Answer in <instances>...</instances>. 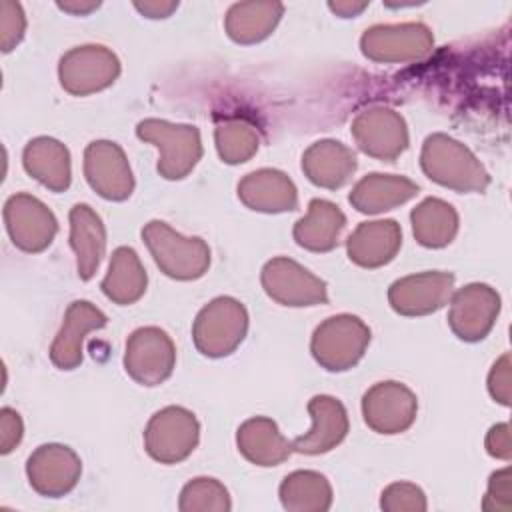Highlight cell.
I'll return each mask as SVG.
<instances>
[{"label":"cell","mask_w":512,"mask_h":512,"mask_svg":"<svg viewBox=\"0 0 512 512\" xmlns=\"http://www.w3.org/2000/svg\"><path fill=\"white\" fill-rule=\"evenodd\" d=\"M420 166L430 180L456 192H484L490 184L480 160L446 134H430L424 140Z\"/></svg>","instance_id":"obj_1"},{"label":"cell","mask_w":512,"mask_h":512,"mask_svg":"<svg viewBox=\"0 0 512 512\" xmlns=\"http://www.w3.org/2000/svg\"><path fill=\"white\" fill-rule=\"evenodd\" d=\"M142 238L158 268L174 280H196L210 266V248L202 238H186L162 220L148 222Z\"/></svg>","instance_id":"obj_2"},{"label":"cell","mask_w":512,"mask_h":512,"mask_svg":"<svg viewBox=\"0 0 512 512\" xmlns=\"http://www.w3.org/2000/svg\"><path fill=\"white\" fill-rule=\"evenodd\" d=\"M136 136L160 150L158 172L166 180H180L188 176L202 156L200 132L190 124L146 118L138 122Z\"/></svg>","instance_id":"obj_3"},{"label":"cell","mask_w":512,"mask_h":512,"mask_svg":"<svg viewBox=\"0 0 512 512\" xmlns=\"http://www.w3.org/2000/svg\"><path fill=\"white\" fill-rule=\"evenodd\" d=\"M370 342V328L352 314L326 318L312 334L310 350L316 362L330 372H344L358 364Z\"/></svg>","instance_id":"obj_4"},{"label":"cell","mask_w":512,"mask_h":512,"mask_svg":"<svg viewBox=\"0 0 512 512\" xmlns=\"http://www.w3.org/2000/svg\"><path fill=\"white\" fill-rule=\"evenodd\" d=\"M246 330V308L236 298L220 296L198 312L192 326V338L204 356L220 358L232 354L240 346Z\"/></svg>","instance_id":"obj_5"},{"label":"cell","mask_w":512,"mask_h":512,"mask_svg":"<svg viewBox=\"0 0 512 512\" xmlns=\"http://www.w3.org/2000/svg\"><path fill=\"white\" fill-rule=\"evenodd\" d=\"M200 438L196 416L182 406L156 412L144 430V448L160 464H176L192 454Z\"/></svg>","instance_id":"obj_6"},{"label":"cell","mask_w":512,"mask_h":512,"mask_svg":"<svg viewBox=\"0 0 512 512\" xmlns=\"http://www.w3.org/2000/svg\"><path fill=\"white\" fill-rule=\"evenodd\" d=\"M120 74V60L104 46L88 44L68 50L60 58L58 76L66 92L88 96L108 88Z\"/></svg>","instance_id":"obj_7"},{"label":"cell","mask_w":512,"mask_h":512,"mask_svg":"<svg viewBox=\"0 0 512 512\" xmlns=\"http://www.w3.org/2000/svg\"><path fill=\"white\" fill-rule=\"evenodd\" d=\"M434 46L428 26L420 22L378 24L360 38L362 54L374 62H412L424 58Z\"/></svg>","instance_id":"obj_8"},{"label":"cell","mask_w":512,"mask_h":512,"mask_svg":"<svg viewBox=\"0 0 512 512\" xmlns=\"http://www.w3.org/2000/svg\"><path fill=\"white\" fill-rule=\"evenodd\" d=\"M174 364L176 348L164 330L146 326L130 334L126 342L124 368L132 380L142 386H156L172 374Z\"/></svg>","instance_id":"obj_9"},{"label":"cell","mask_w":512,"mask_h":512,"mask_svg":"<svg viewBox=\"0 0 512 512\" xmlns=\"http://www.w3.org/2000/svg\"><path fill=\"white\" fill-rule=\"evenodd\" d=\"M262 286L272 300L284 306H316L328 302L324 280L284 256L264 264Z\"/></svg>","instance_id":"obj_10"},{"label":"cell","mask_w":512,"mask_h":512,"mask_svg":"<svg viewBox=\"0 0 512 512\" xmlns=\"http://www.w3.org/2000/svg\"><path fill=\"white\" fill-rule=\"evenodd\" d=\"M352 136L364 154L384 162L396 160L408 148L404 118L386 106L362 110L352 122Z\"/></svg>","instance_id":"obj_11"},{"label":"cell","mask_w":512,"mask_h":512,"mask_svg":"<svg viewBox=\"0 0 512 512\" xmlns=\"http://www.w3.org/2000/svg\"><path fill=\"white\" fill-rule=\"evenodd\" d=\"M4 222L14 246L24 252H42L58 232V222L48 206L26 192L6 200Z\"/></svg>","instance_id":"obj_12"},{"label":"cell","mask_w":512,"mask_h":512,"mask_svg":"<svg viewBox=\"0 0 512 512\" xmlns=\"http://www.w3.org/2000/svg\"><path fill=\"white\" fill-rule=\"evenodd\" d=\"M448 324L464 342H478L492 330L500 312V296L488 284H468L450 296Z\"/></svg>","instance_id":"obj_13"},{"label":"cell","mask_w":512,"mask_h":512,"mask_svg":"<svg viewBox=\"0 0 512 512\" xmlns=\"http://www.w3.org/2000/svg\"><path fill=\"white\" fill-rule=\"evenodd\" d=\"M418 402L410 388L400 382H378L362 398L364 422L378 434H398L416 420Z\"/></svg>","instance_id":"obj_14"},{"label":"cell","mask_w":512,"mask_h":512,"mask_svg":"<svg viewBox=\"0 0 512 512\" xmlns=\"http://www.w3.org/2000/svg\"><path fill=\"white\" fill-rule=\"evenodd\" d=\"M84 176L90 188L106 200H126L134 190V176L126 154L110 140H96L86 146Z\"/></svg>","instance_id":"obj_15"},{"label":"cell","mask_w":512,"mask_h":512,"mask_svg":"<svg viewBox=\"0 0 512 512\" xmlns=\"http://www.w3.org/2000/svg\"><path fill=\"white\" fill-rule=\"evenodd\" d=\"M82 464L78 454L62 444L38 446L26 464L30 486L48 498L68 494L80 480Z\"/></svg>","instance_id":"obj_16"},{"label":"cell","mask_w":512,"mask_h":512,"mask_svg":"<svg viewBox=\"0 0 512 512\" xmlns=\"http://www.w3.org/2000/svg\"><path fill=\"white\" fill-rule=\"evenodd\" d=\"M452 272H420L392 282L390 306L402 316H424L440 310L452 296Z\"/></svg>","instance_id":"obj_17"},{"label":"cell","mask_w":512,"mask_h":512,"mask_svg":"<svg viewBox=\"0 0 512 512\" xmlns=\"http://www.w3.org/2000/svg\"><path fill=\"white\" fill-rule=\"evenodd\" d=\"M106 314L88 300H76L68 306L64 322L50 346V360L60 370H74L82 362L84 340L92 330L106 326Z\"/></svg>","instance_id":"obj_18"},{"label":"cell","mask_w":512,"mask_h":512,"mask_svg":"<svg viewBox=\"0 0 512 512\" xmlns=\"http://www.w3.org/2000/svg\"><path fill=\"white\" fill-rule=\"evenodd\" d=\"M312 428L292 440V450L300 454H324L338 446L348 432V414L340 400L320 394L308 402Z\"/></svg>","instance_id":"obj_19"},{"label":"cell","mask_w":512,"mask_h":512,"mask_svg":"<svg viewBox=\"0 0 512 512\" xmlns=\"http://www.w3.org/2000/svg\"><path fill=\"white\" fill-rule=\"evenodd\" d=\"M238 198L256 212H286L298 206L294 182L280 170L262 168L246 174L238 182Z\"/></svg>","instance_id":"obj_20"},{"label":"cell","mask_w":512,"mask_h":512,"mask_svg":"<svg viewBox=\"0 0 512 512\" xmlns=\"http://www.w3.org/2000/svg\"><path fill=\"white\" fill-rule=\"evenodd\" d=\"M402 230L394 220L362 222L346 242L348 258L362 268H380L400 250Z\"/></svg>","instance_id":"obj_21"},{"label":"cell","mask_w":512,"mask_h":512,"mask_svg":"<svg viewBox=\"0 0 512 512\" xmlns=\"http://www.w3.org/2000/svg\"><path fill=\"white\" fill-rule=\"evenodd\" d=\"M70 246L76 254L78 276L90 280L106 250V228L88 204H76L70 210Z\"/></svg>","instance_id":"obj_22"},{"label":"cell","mask_w":512,"mask_h":512,"mask_svg":"<svg viewBox=\"0 0 512 512\" xmlns=\"http://www.w3.org/2000/svg\"><path fill=\"white\" fill-rule=\"evenodd\" d=\"M354 152L338 140L314 142L302 154V170L306 178L322 188H340L356 170Z\"/></svg>","instance_id":"obj_23"},{"label":"cell","mask_w":512,"mask_h":512,"mask_svg":"<svg viewBox=\"0 0 512 512\" xmlns=\"http://www.w3.org/2000/svg\"><path fill=\"white\" fill-rule=\"evenodd\" d=\"M418 194V186L396 174H368L350 192V204L362 214L392 210Z\"/></svg>","instance_id":"obj_24"},{"label":"cell","mask_w":512,"mask_h":512,"mask_svg":"<svg viewBox=\"0 0 512 512\" xmlns=\"http://www.w3.org/2000/svg\"><path fill=\"white\" fill-rule=\"evenodd\" d=\"M236 444L242 456L256 466H276L292 452V442H288L276 422L266 416L246 420L238 428Z\"/></svg>","instance_id":"obj_25"},{"label":"cell","mask_w":512,"mask_h":512,"mask_svg":"<svg viewBox=\"0 0 512 512\" xmlns=\"http://www.w3.org/2000/svg\"><path fill=\"white\" fill-rule=\"evenodd\" d=\"M24 170L52 192H64L70 186V152L48 136L34 138L22 154Z\"/></svg>","instance_id":"obj_26"},{"label":"cell","mask_w":512,"mask_h":512,"mask_svg":"<svg viewBox=\"0 0 512 512\" xmlns=\"http://www.w3.org/2000/svg\"><path fill=\"white\" fill-rule=\"evenodd\" d=\"M344 226L346 216L336 204L314 198L308 204V214L294 224V240L306 250L328 252L338 244Z\"/></svg>","instance_id":"obj_27"},{"label":"cell","mask_w":512,"mask_h":512,"mask_svg":"<svg viewBox=\"0 0 512 512\" xmlns=\"http://www.w3.org/2000/svg\"><path fill=\"white\" fill-rule=\"evenodd\" d=\"M146 270L136 254L128 246H120L112 252L108 272L102 280V292L116 304H134L146 292Z\"/></svg>","instance_id":"obj_28"},{"label":"cell","mask_w":512,"mask_h":512,"mask_svg":"<svg viewBox=\"0 0 512 512\" xmlns=\"http://www.w3.org/2000/svg\"><path fill=\"white\" fill-rule=\"evenodd\" d=\"M284 6L280 2H238L226 14V32L238 44L264 40L278 24Z\"/></svg>","instance_id":"obj_29"},{"label":"cell","mask_w":512,"mask_h":512,"mask_svg":"<svg viewBox=\"0 0 512 512\" xmlns=\"http://www.w3.org/2000/svg\"><path fill=\"white\" fill-rule=\"evenodd\" d=\"M410 220L416 240L426 248H442L450 244L458 232L456 210L440 198L422 200L412 210Z\"/></svg>","instance_id":"obj_30"},{"label":"cell","mask_w":512,"mask_h":512,"mask_svg":"<svg viewBox=\"0 0 512 512\" xmlns=\"http://www.w3.org/2000/svg\"><path fill=\"white\" fill-rule=\"evenodd\" d=\"M280 500L292 512H324L332 504V488L322 474L296 470L280 484Z\"/></svg>","instance_id":"obj_31"},{"label":"cell","mask_w":512,"mask_h":512,"mask_svg":"<svg viewBox=\"0 0 512 512\" xmlns=\"http://www.w3.org/2000/svg\"><path fill=\"white\" fill-rule=\"evenodd\" d=\"M216 148L226 164H240L252 158L260 146L256 128L242 118H228L216 126Z\"/></svg>","instance_id":"obj_32"},{"label":"cell","mask_w":512,"mask_h":512,"mask_svg":"<svg viewBox=\"0 0 512 512\" xmlns=\"http://www.w3.org/2000/svg\"><path fill=\"white\" fill-rule=\"evenodd\" d=\"M178 508L182 512H192V510L226 512L232 508V504L224 484H220L214 478H194L182 488Z\"/></svg>","instance_id":"obj_33"},{"label":"cell","mask_w":512,"mask_h":512,"mask_svg":"<svg viewBox=\"0 0 512 512\" xmlns=\"http://www.w3.org/2000/svg\"><path fill=\"white\" fill-rule=\"evenodd\" d=\"M380 506L388 512H424L426 496L416 484L394 482L382 492Z\"/></svg>","instance_id":"obj_34"},{"label":"cell","mask_w":512,"mask_h":512,"mask_svg":"<svg viewBox=\"0 0 512 512\" xmlns=\"http://www.w3.org/2000/svg\"><path fill=\"white\" fill-rule=\"evenodd\" d=\"M26 16L18 2L4 0L0 4V44L2 52H10L24 36Z\"/></svg>","instance_id":"obj_35"},{"label":"cell","mask_w":512,"mask_h":512,"mask_svg":"<svg viewBox=\"0 0 512 512\" xmlns=\"http://www.w3.org/2000/svg\"><path fill=\"white\" fill-rule=\"evenodd\" d=\"M484 510H510V468L498 470L490 476L488 492L482 504Z\"/></svg>","instance_id":"obj_36"},{"label":"cell","mask_w":512,"mask_h":512,"mask_svg":"<svg viewBox=\"0 0 512 512\" xmlns=\"http://www.w3.org/2000/svg\"><path fill=\"white\" fill-rule=\"evenodd\" d=\"M488 392L502 406H510V356L502 354L488 374Z\"/></svg>","instance_id":"obj_37"},{"label":"cell","mask_w":512,"mask_h":512,"mask_svg":"<svg viewBox=\"0 0 512 512\" xmlns=\"http://www.w3.org/2000/svg\"><path fill=\"white\" fill-rule=\"evenodd\" d=\"M22 418L12 408L0 410V452L8 454L14 450V446L22 440Z\"/></svg>","instance_id":"obj_38"},{"label":"cell","mask_w":512,"mask_h":512,"mask_svg":"<svg viewBox=\"0 0 512 512\" xmlns=\"http://www.w3.org/2000/svg\"><path fill=\"white\" fill-rule=\"evenodd\" d=\"M486 450L490 456L500 458V460H510L512 458V448H510V426L506 422L496 424L490 428L486 436Z\"/></svg>","instance_id":"obj_39"},{"label":"cell","mask_w":512,"mask_h":512,"mask_svg":"<svg viewBox=\"0 0 512 512\" xmlns=\"http://www.w3.org/2000/svg\"><path fill=\"white\" fill-rule=\"evenodd\" d=\"M134 6L148 18H166L178 8V2H134Z\"/></svg>","instance_id":"obj_40"},{"label":"cell","mask_w":512,"mask_h":512,"mask_svg":"<svg viewBox=\"0 0 512 512\" xmlns=\"http://www.w3.org/2000/svg\"><path fill=\"white\" fill-rule=\"evenodd\" d=\"M368 6V2H328V8L332 12H336L342 18H350L360 14L364 8Z\"/></svg>","instance_id":"obj_41"},{"label":"cell","mask_w":512,"mask_h":512,"mask_svg":"<svg viewBox=\"0 0 512 512\" xmlns=\"http://www.w3.org/2000/svg\"><path fill=\"white\" fill-rule=\"evenodd\" d=\"M100 6V2H88V4H72V2H58V8L72 12V14H88L92 10H96Z\"/></svg>","instance_id":"obj_42"}]
</instances>
